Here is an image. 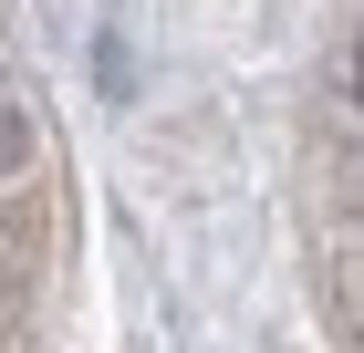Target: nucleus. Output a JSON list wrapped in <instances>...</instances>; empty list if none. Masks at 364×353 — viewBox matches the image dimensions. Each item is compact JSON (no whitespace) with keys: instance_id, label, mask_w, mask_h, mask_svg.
I'll return each mask as SVG.
<instances>
[{"instance_id":"obj_1","label":"nucleus","mask_w":364,"mask_h":353,"mask_svg":"<svg viewBox=\"0 0 364 353\" xmlns=\"http://www.w3.org/2000/svg\"><path fill=\"white\" fill-rule=\"evenodd\" d=\"M21 136L31 125H21V104H11V83H0V166H21Z\"/></svg>"},{"instance_id":"obj_2","label":"nucleus","mask_w":364,"mask_h":353,"mask_svg":"<svg viewBox=\"0 0 364 353\" xmlns=\"http://www.w3.org/2000/svg\"><path fill=\"white\" fill-rule=\"evenodd\" d=\"M354 94H364V73H354Z\"/></svg>"}]
</instances>
